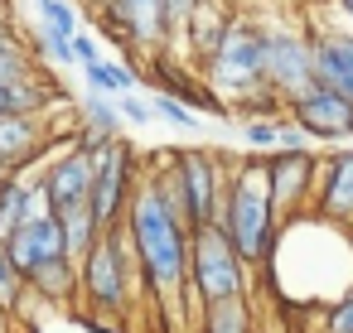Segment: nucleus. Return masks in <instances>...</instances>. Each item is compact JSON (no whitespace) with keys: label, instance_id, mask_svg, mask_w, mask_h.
<instances>
[{"label":"nucleus","instance_id":"f257e3e1","mask_svg":"<svg viewBox=\"0 0 353 333\" xmlns=\"http://www.w3.org/2000/svg\"><path fill=\"white\" fill-rule=\"evenodd\" d=\"M126 237H131L141 294L160 304L170 328H184V314L194 309L189 304V227L179 222V213L165 203V193L155 189L145 169L126 208Z\"/></svg>","mask_w":353,"mask_h":333},{"label":"nucleus","instance_id":"f03ea898","mask_svg":"<svg viewBox=\"0 0 353 333\" xmlns=\"http://www.w3.org/2000/svg\"><path fill=\"white\" fill-rule=\"evenodd\" d=\"M218 227L237 246L247 266H266L276 241H281V217L271 208V184H266V155H242L228 160V189H223V213Z\"/></svg>","mask_w":353,"mask_h":333},{"label":"nucleus","instance_id":"7ed1b4c3","mask_svg":"<svg viewBox=\"0 0 353 333\" xmlns=\"http://www.w3.org/2000/svg\"><path fill=\"white\" fill-rule=\"evenodd\" d=\"M150 164H155V169H145V174L155 179V189L165 193V203L179 213V222H184L189 232L218 222V213H223V189H228V155L203 150V145H189V150L155 155Z\"/></svg>","mask_w":353,"mask_h":333},{"label":"nucleus","instance_id":"20e7f679","mask_svg":"<svg viewBox=\"0 0 353 333\" xmlns=\"http://www.w3.org/2000/svg\"><path fill=\"white\" fill-rule=\"evenodd\" d=\"M78 299L88 304L92 319H107V323L121 319V314H131V304L141 299V275H136V256H131L126 222L121 227H107L102 241L78 266Z\"/></svg>","mask_w":353,"mask_h":333},{"label":"nucleus","instance_id":"39448f33","mask_svg":"<svg viewBox=\"0 0 353 333\" xmlns=\"http://www.w3.org/2000/svg\"><path fill=\"white\" fill-rule=\"evenodd\" d=\"M203 87L228 107V116H232V107H242L247 97L266 92L261 20H252V15H232V25H228V34H223V44H218V54L203 63Z\"/></svg>","mask_w":353,"mask_h":333},{"label":"nucleus","instance_id":"423d86ee","mask_svg":"<svg viewBox=\"0 0 353 333\" xmlns=\"http://www.w3.org/2000/svg\"><path fill=\"white\" fill-rule=\"evenodd\" d=\"M252 290V266L237 256L228 232L218 222L189 232V304L208 309L223 299H247Z\"/></svg>","mask_w":353,"mask_h":333},{"label":"nucleus","instance_id":"0eeeda50","mask_svg":"<svg viewBox=\"0 0 353 333\" xmlns=\"http://www.w3.org/2000/svg\"><path fill=\"white\" fill-rule=\"evenodd\" d=\"M261 63H266V87L290 107L300 92L314 87V39L310 25H281L261 20Z\"/></svg>","mask_w":353,"mask_h":333},{"label":"nucleus","instance_id":"6e6552de","mask_svg":"<svg viewBox=\"0 0 353 333\" xmlns=\"http://www.w3.org/2000/svg\"><path fill=\"white\" fill-rule=\"evenodd\" d=\"M136 184H141V164H136V150L126 140H112V145H102L92 155V193H88V203H92L102 232L126 222Z\"/></svg>","mask_w":353,"mask_h":333},{"label":"nucleus","instance_id":"1a4fd4ad","mask_svg":"<svg viewBox=\"0 0 353 333\" xmlns=\"http://www.w3.org/2000/svg\"><path fill=\"white\" fill-rule=\"evenodd\" d=\"M97 15L107 20L112 39L141 58H155L174 44V30H170V10L165 0H107L97 6Z\"/></svg>","mask_w":353,"mask_h":333},{"label":"nucleus","instance_id":"9d476101","mask_svg":"<svg viewBox=\"0 0 353 333\" xmlns=\"http://www.w3.org/2000/svg\"><path fill=\"white\" fill-rule=\"evenodd\" d=\"M314 179H319V155L314 150L266 155V184H271V208H276L281 227L314 213Z\"/></svg>","mask_w":353,"mask_h":333},{"label":"nucleus","instance_id":"9b49d317","mask_svg":"<svg viewBox=\"0 0 353 333\" xmlns=\"http://www.w3.org/2000/svg\"><path fill=\"white\" fill-rule=\"evenodd\" d=\"M314 217L353 237V150L319 155V179H314Z\"/></svg>","mask_w":353,"mask_h":333},{"label":"nucleus","instance_id":"f8f14e48","mask_svg":"<svg viewBox=\"0 0 353 333\" xmlns=\"http://www.w3.org/2000/svg\"><path fill=\"white\" fill-rule=\"evenodd\" d=\"M285 116L310 136V140H348L353 136V102H343L339 92H329V87H310V92H300L290 107H285Z\"/></svg>","mask_w":353,"mask_h":333},{"label":"nucleus","instance_id":"ddd939ff","mask_svg":"<svg viewBox=\"0 0 353 333\" xmlns=\"http://www.w3.org/2000/svg\"><path fill=\"white\" fill-rule=\"evenodd\" d=\"M310 39H314V83L339 92L343 102H353V30H314L310 25Z\"/></svg>","mask_w":353,"mask_h":333},{"label":"nucleus","instance_id":"4468645a","mask_svg":"<svg viewBox=\"0 0 353 333\" xmlns=\"http://www.w3.org/2000/svg\"><path fill=\"white\" fill-rule=\"evenodd\" d=\"M39 179H44V189H49L54 208L88 203V193H92V155H83V150L68 140L59 155H49V160H44Z\"/></svg>","mask_w":353,"mask_h":333},{"label":"nucleus","instance_id":"2eb2a0df","mask_svg":"<svg viewBox=\"0 0 353 333\" xmlns=\"http://www.w3.org/2000/svg\"><path fill=\"white\" fill-rule=\"evenodd\" d=\"M6 251H10V261L20 266V275L30 280L39 266H49V261H59V256H63L59 217H54V213H49V217H30L25 227H15V232L6 237Z\"/></svg>","mask_w":353,"mask_h":333},{"label":"nucleus","instance_id":"dca6fc26","mask_svg":"<svg viewBox=\"0 0 353 333\" xmlns=\"http://www.w3.org/2000/svg\"><path fill=\"white\" fill-rule=\"evenodd\" d=\"M49 140V121L44 116H0V164L10 174H25Z\"/></svg>","mask_w":353,"mask_h":333},{"label":"nucleus","instance_id":"f3484780","mask_svg":"<svg viewBox=\"0 0 353 333\" xmlns=\"http://www.w3.org/2000/svg\"><path fill=\"white\" fill-rule=\"evenodd\" d=\"M228 25H232V15H228V10L218 6V0H208V6H199V10L189 15V25L179 30V44H184V63L203 73V63H208V58L218 54V44H223Z\"/></svg>","mask_w":353,"mask_h":333},{"label":"nucleus","instance_id":"a211bd4d","mask_svg":"<svg viewBox=\"0 0 353 333\" xmlns=\"http://www.w3.org/2000/svg\"><path fill=\"white\" fill-rule=\"evenodd\" d=\"M59 217V232H63V256L68 261H88V251L102 241V222L92 213V203H68V208H54Z\"/></svg>","mask_w":353,"mask_h":333},{"label":"nucleus","instance_id":"6ab92c4d","mask_svg":"<svg viewBox=\"0 0 353 333\" xmlns=\"http://www.w3.org/2000/svg\"><path fill=\"white\" fill-rule=\"evenodd\" d=\"M25 285H30L34 299H44V304H54V309H68V304H78V261L59 256V261L39 266Z\"/></svg>","mask_w":353,"mask_h":333},{"label":"nucleus","instance_id":"aec40b11","mask_svg":"<svg viewBox=\"0 0 353 333\" xmlns=\"http://www.w3.org/2000/svg\"><path fill=\"white\" fill-rule=\"evenodd\" d=\"M34 73H39V63H34L30 39L15 30L10 15H0V87H15V83H25Z\"/></svg>","mask_w":353,"mask_h":333},{"label":"nucleus","instance_id":"412c9836","mask_svg":"<svg viewBox=\"0 0 353 333\" xmlns=\"http://www.w3.org/2000/svg\"><path fill=\"white\" fill-rule=\"evenodd\" d=\"M199 333H256L252 299H223V304L199 309Z\"/></svg>","mask_w":353,"mask_h":333},{"label":"nucleus","instance_id":"4be33fe9","mask_svg":"<svg viewBox=\"0 0 353 333\" xmlns=\"http://www.w3.org/2000/svg\"><path fill=\"white\" fill-rule=\"evenodd\" d=\"M78 131H92L102 140H121V111H117V102H107L102 92H88L78 102Z\"/></svg>","mask_w":353,"mask_h":333},{"label":"nucleus","instance_id":"5701e85b","mask_svg":"<svg viewBox=\"0 0 353 333\" xmlns=\"http://www.w3.org/2000/svg\"><path fill=\"white\" fill-rule=\"evenodd\" d=\"M30 222V179L25 174H10L0 184V241H6L15 227Z\"/></svg>","mask_w":353,"mask_h":333},{"label":"nucleus","instance_id":"b1692460","mask_svg":"<svg viewBox=\"0 0 353 333\" xmlns=\"http://www.w3.org/2000/svg\"><path fill=\"white\" fill-rule=\"evenodd\" d=\"M83 78H88V92H102V97H126V92H136V68L131 63H92V68H83Z\"/></svg>","mask_w":353,"mask_h":333},{"label":"nucleus","instance_id":"393cba45","mask_svg":"<svg viewBox=\"0 0 353 333\" xmlns=\"http://www.w3.org/2000/svg\"><path fill=\"white\" fill-rule=\"evenodd\" d=\"M34 15H39V30H54L63 39H73L83 30V20H78V10L68 0H34Z\"/></svg>","mask_w":353,"mask_h":333},{"label":"nucleus","instance_id":"a878e982","mask_svg":"<svg viewBox=\"0 0 353 333\" xmlns=\"http://www.w3.org/2000/svg\"><path fill=\"white\" fill-rule=\"evenodd\" d=\"M30 299V285H25V275H20V266L10 261V251H6V241H0V304H6L10 314H20V304Z\"/></svg>","mask_w":353,"mask_h":333},{"label":"nucleus","instance_id":"bb28decb","mask_svg":"<svg viewBox=\"0 0 353 333\" xmlns=\"http://www.w3.org/2000/svg\"><path fill=\"white\" fill-rule=\"evenodd\" d=\"M150 111L165 116V121H174V126H199V111H189V107L174 102L170 92H155V97H150Z\"/></svg>","mask_w":353,"mask_h":333},{"label":"nucleus","instance_id":"cd10ccee","mask_svg":"<svg viewBox=\"0 0 353 333\" xmlns=\"http://www.w3.org/2000/svg\"><path fill=\"white\" fill-rule=\"evenodd\" d=\"M324 333H353V285L329 304V314H324Z\"/></svg>","mask_w":353,"mask_h":333},{"label":"nucleus","instance_id":"c85d7f7f","mask_svg":"<svg viewBox=\"0 0 353 333\" xmlns=\"http://www.w3.org/2000/svg\"><path fill=\"white\" fill-rule=\"evenodd\" d=\"M117 111H121V121H131V126H145V121H155L150 102H145V97H136V92L117 97Z\"/></svg>","mask_w":353,"mask_h":333},{"label":"nucleus","instance_id":"c756f323","mask_svg":"<svg viewBox=\"0 0 353 333\" xmlns=\"http://www.w3.org/2000/svg\"><path fill=\"white\" fill-rule=\"evenodd\" d=\"M199 6H208V0H165V10H170V30H174V39H179V30L189 25V15H194Z\"/></svg>","mask_w":353,"mask_h":333},{"label":"nucleus","instance_id":"7c9ffc66","mask_svg":"<svg viewBox=\"0 0 353 333\" xmlns=\"http://www.w3.org/2000/svg\"><path fill=\"white\" fill-rule=\"evenodd\" d=\"M73 63H83V68H92V63H102V54H97V44H92V34H73Z\"/></svg>","mask_w":353,"mask_h":333},{"label":"nucleus","instance_id":"2f4dec72","mask_svg":"<svg viewBox=\"0 0 353 333\" xmlns=\"http://www.w3.org/2000/svg\"><path fill=\"white\" fill-rule=\"evenodd\" d=\"M334 10L343 15V30H353V0H334Z\"/></svg>","mask_w":353,"mask_h":333},{"label":"nucleus","instance_id":"473e14b6","mask_svg":"<svg viewBox=\"0 0 353 333\" xmlns=\"http://www.w3.org/2000/svg\"><path fill=\"white\" fill-rule=\"evenodd\" d=\"M218 6H223L228 15H247V6H252V0H218Z\"/></svg>","mask_w":353,"mask_h":333},{"label":"nucleus","instance_id":"72a5a7b5","mask_svg":"<svg viewBox=\"0 0 353 333\" xmlns=\"http://www.w3.org/2000/svg\"><path fill=\"white\" fill-rule=\"evenodd\" d=\"M10 323H15V314H10L6 304H0V333H10Z\"/></svg>","mask_w":353,"mask_h":333},{"label":"nucleus","instance_id":"f704fd0d","mask_svg":"<svg viewBox=\"0 0 353 333\" xmlns=\"http://www.w3.org/2000/svg\"><path fill=\"white\" fill-rule=\"evenodd\" d=\"M300 6H334V0H300Z\"/></svg>","mask_w":353,"mask_h":333},{"label":"nucleus","instance_id":"c9c22d12","mask_svg":"<svg viewBox=\"0 0 353 333\" xmlns=\"http://www.w3.org/2000/svg\"><path fill=\"white\" fill-rule=\"evenodd\" d=\"M0 15H10V0H0Z\"/></svg>","mask_w":353,"mask_h":333},{"label":"nucleus","instance_id":"e433bc0d","mask_svg":"<svg viewBox=\"0 0 353 333\" xmlns=\"http://www.w3.org/2000/svg\"><path fill=\"white\" fill-rule=\"evenodd\" d=\"M6 179H10V169H6V164H0V184H6Z\"/></svg>","mask_w":353,"mask_h":333},{"label":"nucleus","instance_id":"4c0bfd02","mask_svg":"<svg viewBox=\"0 0 353 333\" xmlns=\"http://www.w3.org/2000/svg\"><path fill=\"white\" fill-rule=\"evenodd\" d=\"M88 6H92V10H97V6H107V0H88Z\"/></svg>","mask_w":353,"mask_h":333}]
</instances>
